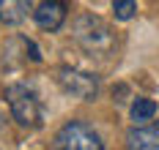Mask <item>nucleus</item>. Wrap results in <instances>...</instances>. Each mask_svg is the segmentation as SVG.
Returning <instances> with one entry per match:
<instances>
[{
  "mask_svg": "<svg viewBox=\"0 0 159 150\" xmlns=\"http://www.w3.org/2000/svg\"><path fill=\"white\" fill-rule=\"evenodd\" d=\"M55 79H58L63 93H69L80 101H93L99 96V77L91 71H82V68H74V66H61Z\"/></svg>",
  "mask_w": 159,
  "mask_h": 150,
  "instance_id": "20e7f679",
  "label": "nucleus"
},
{
  "mask_svg": "<svg viewBox=\"0 0 159 150\" xmlns=\"http://www.w3.org/2000/svg\"><path fill=\"white\" fill-rule=\"evenodd\" d=\"M126 150H159V120L148 126H132L124 136Z\"/></svg>",
  "mask_w": 159,
  "mask_h": 150,
  "instance_id": "423d86ee",
  "label": "nucleus"
},
{
  "mask_svg": "<svg viewBox=\"0 0 159 150\" xmlns=\"http://www.w3.org/2000/svg\"><path fill=\"white\" fill-rule=\"evenodd\" d=\"M159 106L154 98H134L129 106V117L134 120V126H148L154 117H157Z\"/></svg>",
  "mask_w": 159,
  "mask_h": 150,
  "instance_id": "6e6552de",
  "label": "nucleus"
},
{
  "mask_svg": "<svg viewBox=\"0 0 159 150\" xmlns=\"http://www.w3.org/2000/svg\"><path fill=\"white\" fill-rule=\"evenodd\" d=\"M71 38L77 41L91 57H112L118 52V35L107 19L96 17L91 11H82L71 19Z\"/></svg>",
  "mask_w": 159,
  "mask_h": 150,
  "instance_id": "f257e3e1",
  "label": "nucleus"
},
{
  "mask_svg": "<svg viewBox=\"0 0 159 150\" xmlns=\"http://www.w3.org/2000/svg\"><path fill=\"white\" fill-rule=\"evenodd\" d=\"M6 101H8V109H11V117L16 120V126H22V128H39L41 126L44 109H41V101H39L33 87L22 82H11L6 87Z\"/></svg>",
  "mask_w": 159,
  "mask_h": 150,
  "instance_id": "f03ea898",
  "label": "nucleus"
},
{
  "mask_svg": "<svg viewBox=\"0 0 159 150\" xmlns=\"http://www.w3.org/2000/svg\"><path fill=\"white\" fill-rule=\"evenodd\" d=\"M112 14H115V19L126 22V19H132L137 14V3L134 0H115L112 3Z\"/></svg>",
  "mask_w": 159,
  "mask_h": 150,
  "instance_id": "1a4fd4ad",
  "label": "nucleus"
},
{
  "mask_svg": "<svg viewBox=\"0 0 159 150\" xmlns=\"http://www.w3.org/2000/svg\"><path fill=\"white\" fill-rule=\"evenodd\" d=\"M28 11H33L30 0H0V22L6 25H19Z\"/></svg>",
  "mask_w": 159,
  "mask_h": 150,
  "instance_id": "0eeeda50",
  "label": "nucleus"
},
{
  "mask_svg": "<svg viewBox=\"0 0 159 150\" xmlns=\"http://www.w3.org/2000/svg\"><path fill=\"white\" fill-rule=\"evenodd\" d=\"M66 17H69V6L61 3V0H44V3H39V6L33 8L36 25H39L41 30H47V33L61 30L63 22H66Z\"/></svg>",
  "mask_w": 159,
  "mask_h": 150,
  "instance_id": "39448f33",
  "label": "nucleus"
},
{
  "mask_svg": "<svg viewBox=\"0 0 159 150\" xmlns=\"http://www.w3.org/2000/svg\"><path fill=\"white\" fill-rule=\"evenodd\" d=\"M49 150H104V142L85 120H66L55 131Z\"/></svg>",
  "mask_w": 159,
  "mask_h": 150,
  "instance_id": "7ed1b4c3",
  "label": "nucleus"
}]
</instances>
